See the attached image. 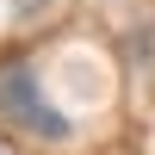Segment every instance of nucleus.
I'll list each match as a JSON object with an SVG mask.
<instances>
[{
    "instance_id": "nucleus-1",
    "label": "nucleus",
    "mask_w": 155,
    "mask_h": 155,
    "mask_svg": "<svg viewBox=\"0 0 155 155\" xmlns=\"http://www.w3.org/2000/svg\"><path fill=\"white\" fill-rule=\"evenodd\" d=\"M0 118H6L12 130L37 137V143H68L74 137L68 112H56V99H44V87H37V74L25 68V62H6V68H0Z\"/></svg>"
},
{
    "instance_id": "nucleus-2",
    "label": "nucleus",
    "mask_w": 155,
    "mask_h": 155,
    "mask_svg": "<svg viewBox=\"0 0 155 155\" xmlns=\"http://www.w3.org/2000/svg\"><path fill=\"white\" fill-rule=\"evenodd\" d=\"M0 155H6V149H0Z\"/></svg>"
}]
</instances>
